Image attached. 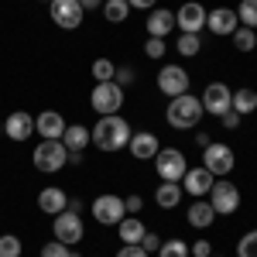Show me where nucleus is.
<instances>
[{"instance_id":"1","label":"nucleus","mask_w":257,"mask_h":257,"mask_svg":"<svg viewBox=\"0 0 257 257\" xmlns=\"http://www.w3.org/2000/svg\"><path fill=\"white\" fill-rule=\"evenodd\" d=\"M131 123L120 117V113H110V117H99L96 127H89V138L96 144L99 151H120V148H127V141H131Z\"/></svg>"},{"instance_id":"2","label":"nucleus","mask_w":257,"mask_h":257,"mask_svg":"<svg viewBox=\"0 0 257 257\" xmlns=\"http://www.w3.org/2000/svg\"><path fill=\"white\" fill-rule=\"evenodd\" d=\"M202 99L192 96V93H182V96H172V103L165 106V120H168V127H175V131H192L199 120H202Z\"/></svg>"},{"instance_id":"3","label":"nucleus","mask_w":257,"mask_h":257,"mask_svg":"<svg viewBox=\"0 0 257 257\" xmlns=\"http://www.w3.org/2000/svg\"><path fill=\"white\" fill-rule=\"evenodd\" d=\"M35 168L38 172H45V175H52V172H62L65 165H69V148L62 144V141H45L41 138V144L35 148Z\"/></svg>"},{"instance_id":"4","label":"nucleus","mask_w":257,"mask_h":257,"mask_svg":"<svg viewBox=\"0 0 257 257\" xmlns=\"http://www.w3.org/2000/svg\"><path fill=\"white\" fill-rule=\"evenodd\" d=\"M233 165H237V158H233V148L230 144H216L213 141V144L202 148V168L213 178H226L233 172Z\"/></svg>"},{"instance_id":"5","label":"nucleus","mask_w":257,"mask_h":257,"mask_svg":"<svg viewBox=\"0 0 257 257\" xmlns=\"http://www.w3.org/2000/svg\"><path fill=\"white\" fill-rule=\"evenodd\" d=\"M89 103H93V110H96L99 117H110V113H120V106H123V86L117 82H96L93 86V93H89Z\"/></svg>"},{"instance_id":"6","label":"nucleus","mask_w":257,"mask_h":257,"mask_svg":"<svg viewBox=\"0 0 257 257\" xmlns=\"http://www.w3.org/2000/svg\"><path fill=\"white\" fill-rule=\"evenodd\" d=\"M209 206L216 209V216H230L240 209V189L226 178H216L213 189H209Z\"/></svg>"},{"instance_id":"7","label":"nucleus","mask_w":257,"mask_h":257,"mask_svg":"<svg viewBox=\"0 0 257 257\" xmlns=\"http://www.w3.org/2000/svg\"><path fill=\"white\" fill-rule=\"evenodd\" d=\"M155 168H158L161 182H182V175L189 172V161L178 148H161L155 155Z\"/></svg>"},{"instance_id":"8","label":"nucleus","mask_w":257,"mask_h":257,"mask_svg":"<svg viewBox=\"0 0 257 257\" xmlns=\"http://www.w3.org/2000/svg\"><path fill=\"white\" fill-rule=\"evenodd\" d=\"M199 99H202V110L213 113V117H223V113L233 110V89H230L226 82H209Z\"/></svg>"},{"instance_id":"9","label":"nucleus","mask_w":257,"mask_h":257,"mask_svg":"<svg viewBox=\"0 0 257 257\" xmlns=\"http://www.w3.org/2000/svg\"><path fill=\"white\" fill-rule=\"evenodd\" d=\"M48 11H52L55 28H62V31H76V28L82 24V14H86L79 0H52Z\"/></svg>"},{"instance_id":"10","label":"nucleus","mask_w":257,"mask_h":257,"mask_svg":"<svg viewBox=\"0 0 257 257\" xmlns=\"http://www.w3.org/2000/svg\"><path fill=\"white\" fill-rule=\"evenodd\" d=\"M89 213H93V219L103 223V226H117L120 219L127 216V206H123V199H120V196H96Z\"/></svg>"},{"instance_id":"11","label":"nucleus","mask_w":257,"mask_h":257,"mask_svg":"<svg viewBox=\"0 0 257 257\" xmlns=\"http://www.w3.org/2000/svg\"><path fill=\"white\" fill-rule=\"evenodd\" d=\"M206 14L209 11L199 0H189V4H182L175 11V28H182V35H199L206 28Z\"/></svg>"},{"instance_id":"12","label":"nucleus","mask_w":257,"mask_h":257,"mask_svg":"<svg viewBox=\"0 0 257 257\" xmlns=\"http://www.w3.org/2000/svg\"><path fill=\"white\" fill-rule=\"evenodd\" d=\"M52 230H55V240H62L65 247H72V243H79L82 237H86V226H82L79 213H59L55 216V223H52Z\"/></svg>"},{"instance_id":"13","label":"nucleus","mask_w":257,"mask_h":257,"mask_svg":"<svg viewBox=\"0 0 257 257\" xmlns=\"http://www.w3.org/2000/svg\"><path fill=\"white\" fill-rule=\"evenodd\" d=\"M189 86H192V79H189V72H185L182 65H165V69L158 72V89L168 99L189 93Z\"/></svg>"},{"instance_id":"14","label":"nucleus","mask_w":257,"mask_h":257,"mask_svg":"<svg viewBox=\"0 0 257 257\" xmlns=\"http://www.w3.org/2000/svg\"><path fill=\"white\" fill-rule=\"evenodd\" d=\"M127 148H131V155L138 161H155V155L161 151V141H158V134H151V131H134L131 141H127Z\"/></svg>"},{"instance_id":"15","label":"nucleus","mask_w":257,"mask_h":257,"mask_svg":"<svg viewBox=\"0 0 257 257\" xmlns=\"http://www.w3.org/2000/svg\"><path fill=\"white\" fill-rule=\"evenodd\" d=\"M206 28H209L216 38H226V35H233V31L240 28L237 11H230V7H216V11H209V14H206Z\"/></svg>"},{"instance_id":"16","label":"nucleus","mask_w":257,"mask_h":257,"mask_svg":"<svg viewBox=\"0 0 257 257\" xmlns=\"http://www.w3.org/2000/svg\"><path fill=\"white\" fill-rule=\"evenodd\" d=\"M65 120H62L59 110H45V113H38L35 117V134H41L45 141H62V134H65Z\"/></svg>"},{"instance_id":"17","label":"nucleus","mask_w":257,"mask_h":257,"mask_svg":"<svg viewBox=\"0 0 257 257\" xmlns=\"http://www.w3.org/2000/svg\"><path fill=\"white\" fill-rule=\"evenodd\" d=\"M213 182L216 178L209 175L206 168H189L185 175H182V192H189V196H196V199H202V196H209V189H213Z\"/></svg>"},{"instance_id":"18","label":"nucleus","mask_w":257,"mask_h":257,"mask_svg":"<svg viewBox=\"0 0 257 257\" xmlns=\"http://www.w3.org/2000/svg\"><path fill=\"white\" fill-rule=\"evenodd\" d=\"M4 134L11 141H28L35 134V117H31L28 110H14L11 117L4 120Z\"/></svg>"},{"instance_id":"19","label":"nucleus","mask_w":257,"mask_h":257,"mask_svg":"<svg viewBox=\"0 0 257 257\" xmlns=\"http://www.w3.org/2000/svg\"><path fill=\"white\" fill-rule=\"evenodd\" d=\"M65 206H69V196L62 192L59 185H48V189H41V192H38V209H41V213L59 216V213H65Z\"/></svg>"},{"instance_id":"20","label":"nucleus","mask_w":257,"mask_h":257,"mask_svg":"<svg viewBox=\"0 0 257 257\" xmlns=\"http://www.w3.org/2000/svg\"><path fill=\"white\" fill-rule=\"evenodd\" d=\"M185 219H189V226H196V230H209L213 219H216V209L209 206V199H196V202L189 206Z\"/></svg>"},{"instance_id":"21","label":"nucleus","mask_w":257,"mask_h":257,"mask_svg":"<svg viewBox=\"0 0 257 257\" xmlns=\"http://www.w3.org/2000/svg\"><path fill=\"white\" fill-rule=\"evenodd\" d=\"M148 24V35L151 38H168L172 28H175V14L172 11H151V18L144 21Z\"/></svg>"},{"instance_id":"22","label":"nucleus","mask_w":257,"mask_h":257,"mask_svg":"<svg viewBox=\"0 0 257 257\" xmlns=\"http://www.w3.org/2000/svg\"><path fill=\"white\" fill-rule=\"evenodd\" d=\"M117 233L123 243H141L144 240V233H148V226L141 223V216H123L117 223Z\"/></svg>"},{"instance_id":"23","label":"nucleus","mask_w":257,"mask_h":257,"mask_svg":"<svg viewBox=\"0 0 257 257\" xmlns=\"http://www.w3.org/2000/svg\"><path fill=\"white\" fill-rule=\"evenodd\" d=\"M62 144H65L69 151H86V144H93V138H89V127H82V123H72V127H65V134H62Z\"/></svg>"},{"instance_id":"24","label":"nucleus","mask_w":257,"mask_h":257,"mask_svg":"<svg viewBox=\"0 0 257 257\" xmlns=\"http://www.w3.org/2000/svg\"><path fill=\"white\" fill-rule=\"evenodd\" d=\"M155 202H158L161 209H175L178 202H182V185L178 182H161L158 192H155Z\"/></svg>"},{"instance_id":"25","label":"nucleus","mask_w":257,"mask_h":257,"mask_svg":"<svg viewBox=\"0 0 257 257\" xmlns=\"http://www.w3.org/2000/svg\"><path fill=\"white\" fill-rule=\"evenodd\" d=\"M257 110V89H237L233 93V113H240V117H247V113H254Z\"/></svg>"},{"instance_id":"26","label":"nucleus","mask_w":257,"mask_h":257,"mask_svg":"<svg viewBox=\"0 0 257 257\" xmlns=\"http://www.w3.org/2000/svg\"><path fill=\"white\" fill-rule=\"evenodd\" d=\"M127 14H131V4L127 0H103V18L110 21V24L127 21Z\"/></svg>"},{"instance_id":"27","label":"nucleus","mask_w":257,"mask_h":257,"mask_svg":"<svg viewBox=\"0 0 257 257\" xmlns=\"http://www.w3.org/2000/svg\"><path fill=\"white\" fill-rule=\"evenodd\" d=\"M230 38H233V48H237V52H254V48H257V35H254V28H243V24H240L237 31L230 35Z\"/></svg>"},{"instance_id":"28","label":"nucleus","mask_w":257,"mask_h":257,"mask_svg":"<svg viewBox=\"0 0 257 257\" xmlns=\"http://www.w3.org/2000/svg\"><path fill=\"white\" fill-rule=\"evenodd\" d=\"M237 21L243 24V28H257V0H240Z\"/></svg>"},{"instance_id":"29","label":"nucleus","mask_w":257,"mask_h":257,"mask_svg":"<svg viewBox=\"0 0 257 257\" xmlns=\"http://www.w3.org/2000/svg\"><path fill=\"white\" fill-rule=\"evenodd\" d=\"M158 257H189V243L185 240H161Z\"/></svg>"},{"instance_id":"30","label":"nucleus","mask_w":257,"mask_h":257,"mask_svg":"<svg viewBox=\"0 0 257 257\" xmlns=\"http://www.w3.org/2000/svg\"><path fill=\"white\" fill-rule=\"evenodd\" d=\"M113 76H117V65H113L110 59H96L93 62V79L96 82H110Z\"/></svg>"},{"instance_id":"31","label":"nucleus","mask_w":257,"mask_h":257,"mask_svg":"<svg viewBox=\"0 0 257 257\" xmlns=\"http://www.w3.org/2000/svg\"><path fill=\"white\" fill-rule=\"evenodd\" d=\"M21 250H24V243L14 233H4L0 237V257H21Z\"/></svg>"},{"instance_id":"32","label":"nucleus","mask_w":257,"mask_h":257,"mask_svg":"<svg viewBox=\"0 0 257 257\" xmlns=\"http://www.w3.org/2000/svg\"><path fill=\"white\" fill-rule=\"evenodd\" d=\"M237 257H257V230H250L237 240Z\"/></svg>"},{"instance_id":"33","label":"nucleus","mask_w":257,"mask_h":257,"mask_svg":"<svg viewBox=\"0 0 257 257\" xmlns=\"http://www.w3.org/2000/svg\"><path fill=\"white\" fill-rule=\"evenodd\" d=\"M175 48H178V55H185V59H189V55H199L202 41H199V35H182Z\"/></svg>"},{"instance_id":"34","label":"nucleus","mask_w":257,"mask_h":257,"mask_svg":"<svg viewBox=\"0 0 257 257\" xmlns=\"http://www.w3.org/2000/svg\"><path fill=\"white\" fill-rule=\"evenodd\" d=\"M41 257H69V247H65L62 240H48V243L41 247Z\"/></svg>"},{"instance_id":"35","label":"nucleus","mask_w":257,"mask_h":257,"mask_svg":"<svg viewBox=\"0 0 257 257\" xmlns=\"http://www.w3.org/2000/svg\"><path fill=\"white\" fill-rule=\"evenodd\" d=\"M144 52H148V59H161L165 55V38H148Z\"/></svg>"},{"instance_id":"36","label":"nucleus","mask_w":257,"mask_h":257,"mask_svg":"<svg viewBox=\"0 0 257 257\" xmlns=\"http://www.w3.org/2000/svg\"><path fill=\"white\" fill-rule=\"evenodd\" d=\"M117 257H151V254H148L141 243H123V247L117 250Z\"/></svg>"},{"instance_id":"37","label":"nucleus","mask_w":257,"mask_h":257,"mask_svg":"<svg viewBox=\"0 0 257 257\" xmlns=\"http://www.w3.org/2000/svg\"><path fill=\"white\" fill-rule=\"evenodd\" d=\"M141 247H144L148 254H158V247H161V237H158V233H151V230H148V233H144V240H141Z\"/></svg>"},{"instance_id":"38","label":"nucleus","mask_w":257,"mask_h":257,"mask_svg":"<svg viewBox=\"0 0 257 257\" xmlns=\"http://www.w3.org/2000/svg\"><path fill=\"white\" fill-rule=\"evenodd\" d=\"M189 254H192V257H209V254H213V247H209V240H196Z\"/></svg>"},{"instance_id":"39","label":"nucleus","mask_w":257,"mask_h":257,"mask_svg":"<svg viewBox=\"0 0 257 257\" xmlns=\"http://www.w3.org/2000/svg\"><path fill=\"white\" fill-rule=\"evenodd\" d=\"M123 206H127V213H131V216H138L144 202H141V196H127V199H123Z\"/></svg>"},{"instance_id":"40","label":"nucleus","mask_w":257,"mask_h":257,"mask_svg":"<svg viewBox=\"0 0 257 257\" xmlns=\"http://www.w3.org/2000/svg\"><path fill=\"white\" fill-rule=\"evenodd\" d=\"M113 82H117V86H127V82H134V69H117Z\"/></svg>"},{"instance_id":"41","label":"nucleus","mask_w":257,"mask_h":257,"mask_svg":"<svg viewBox=\"0 0 257 257\" xmlns=\"http://www.w3.org/2000/svg\"><path fill=\"white\" fill-rule=\"evenodd\" d=\"M223 127H226V131H233V127H240V113H233V110H230V113H223Z\"/></svg>"},{"instance_id":"42","label":"nucleus","mask_w":257,"mask_h":257,"mask_svg":"<svg viewBox=\"0 0 257 257\" xmlns=\"http://www.w3.org/2000/svg\"><path fill=\"white\" fill-rule=\"evenodd\" d=\"M127 4H131V7H138V11H155V4H158V0H127Z\"/></svg>"},{"instance_id":"43","label":"nucleus","mask_w":257,"mask_h":257,"mask_svg":"<svg viewBox=\"0 0 257 257\" xmlns=\"http://www.w3.org/2000/svg\"><path fill=\"white\" fill-rule=\"evenodd\" d=\"M82 11H96V7H103V0H79Z\"/></svg>"},{"instance_id":"44","label":"nucleus","mask_w":257,"mask_h":257,"mask_svg":"<svg viewBox=\"0 0 257 257\" xmlns=\"http://www.w3.org/2000/svg\"><path fill=\"white\" fill-rule=\"evenodd\" d=\"M69 165H82V151H69Z\"/></svg>"},{"instance_id":"45","label":"nucleus","mask_w":257,"mask_h":257,"mask_svg":"<svg viewBox=\"0 0 257 257\" xmlns=\"http://www.w3.org/2000/svg\"><path fill=\"white\" fill-rule=\"evenodd\" d=\"M196 141H199V144H202V148H206V144H213V141H209V134H206V131H199V134H196Z\"/></svg>"},{"instance_id":"46","label":"nucleus","mask_w":257,"mask_h":257,"mask_svg":"<svg viewBox=\"0 0 257 257\" xmlns=\"http://www.w3.org/2000/svg\"><path fill=\"white\" fill-rule=\"evenodd\" d=\"M69 257H79V254H76V250H69Z\"/></svg>"},{"instance_id":"47","label":"nucleus","mask_w":257,"mask_h":257,"mask_svg":"<svg viewBox=\"0 0 257 257\" xmlns=\"http://www.w3.org/2000/svg\"><path fill=\"white\" fill-rule=\"evenodd\" d=\"M209 257H223V254H209Z\"/></svg>"},{"instance_id":"48","label":"nucleus","mask_w":257,"mask_h":257,"mask_svg":"<svg viewBox=\"0 0 257 257\" xmlns=\"http://www.w3.org/2000/svg\"><path fill=\"white\" fill-rule=\"evenodd\" d=\"M45 4H52V0H45Z\"/></svg>"},{"instance_id":"49","label":"nucleus","mask_w":257,"mask_h":257,"mask_svg":"<svg viewBox=\"0 0 257 257\" xmlns=\"http://www.w3.org/2000/svg\"><path fill=\"white\" fill-rule=\"evenodd\" d=\"M189 257H192V254H189Z\"/></svg>"}]
</instances>
